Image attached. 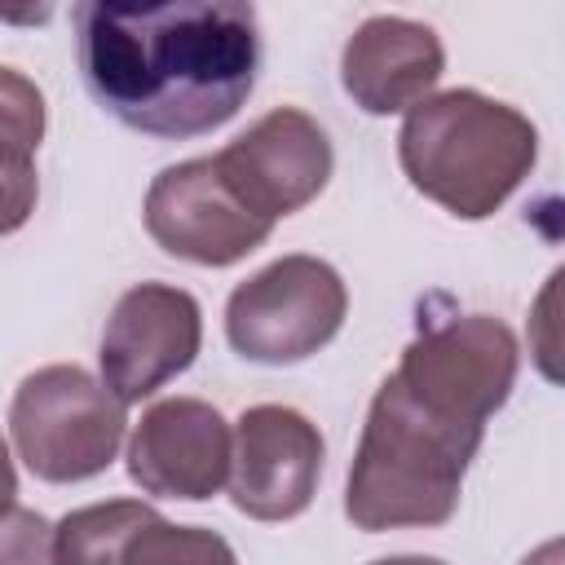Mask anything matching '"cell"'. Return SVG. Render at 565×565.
Wrapping results in <instances>:
<instances>
[{"label":"cell","mask_w":565,"mask_h":565,"mask_svg":"<svg viewBox=\"0 0 565 565\" xmlns=\"http://www.w3.org/2000/svg\"><path fill=\"white\" fill-rule=\"evenodd\" d=\"M349 313V291L335 265L318 256H278L238 282L225 300V340L260 366H296L327 349Z\"/></svg>","instance_id":"5b68a950"},{"label":"cell","mask_w":565,"mask_h":565,"mask_svg":"<svg viewBox=\"0 0 565 565\" xmlns=\"http://www.w3.org/2000/svg\"><path fill=\"white\" fill-rule=\"evenodd\" d=\"M203 344V313L185 287L137 282L128 287L102 327V384L124 402H146L168 380L190 371Z\"/></svg>","instance_id":"ba28073f"},{"label":"cell","mask_w":565,"mask_h":565,"mask_svg":"<svg viewBox=\"0 0 565 565\" xmlns=\"http://www.w3.org/2000/svg\"><path fill=\"white\" fill-rule=\"evenodd\" d=\"M234 428L203 397L154 402L128 437V477L159 499L203 503L225 490Z\"/></svg>","instance_id":"8fae6325"},{"label":"cell","mask_w":565,"mask_h":565,"mask_svg":"<svg viewBox=\"0 0 565 565\" xmlns=\"http://www.w3.org/2000/svg\"><path fill=\"white\" fill-rule=\"evenodd\" d=\"M18 508V472H13V459H9V446L0 437V516H9Z\"/></svg>","instance_id":"e0dca14e"},{"label":"cell","mask_w":565,"mask_h":565,"mask_svg":"<svg viewBox=\"0 0 565 565\" xmlns=\"http://www.w3.org/2000/svg\"><path fill=\"white\" fill-rule=\"evenodd\" d=\"M212 159L230 190L265 221H282L313 203L335 168L327 128L300 106H274Z\"/></svg>","instance_id":"30bf717a"},{"label":"cell","mask_w":565,"mask_h":565,"mask_svg":"<svg viewBox=\"0 0 565 565\" xmlns=\"http://www.w3.org/2000/svg\"><path fill=\"white\" fill-rule=\"evenodd\" d=\"M0 565H57L53 521H44L35 508H13L0 516Z\"/></svg>","instance_id":"2e32d148"},{"label":"cell","mask_w":565,"mask_h":565,"mask_svg":"<svg viewBox=\"0 0 565 565\" xmlns=\"http://www.w3.org/2000/svg\"><path fill=\"white\" fill-rule=\"evenodd\" d=\"M446 71V49L428 22L375 13L340 53V84L366 115H402L433 97Z\"/></svg>","instance_id":"7c38bea8"},{"label":"cell","mask_w":565,"mask_h":565,"mask_svg":"<svg viewBox=\"0 0 565 565\" xmlns=\"http://www.w3.org/2000/svg\"><path fill=\"white\" fill-rule=\"evenodd\" d=\"M481 437L486 428L428 411L388 375L371 397L349 463L344 516L366 534L446 525Z\"/></svg>","instance_id":"7a4b0ae2"},{"label":"cell","mask_w":565,"mask_h":565,"mask_svg":"<svg viewBox=\"0 0 565 565\" xmlns=\"http://www.w3.org/2000/svg\"><path fill=\"white\" fill-rule=\"evenodd\" d=\"M406 181L459 221L494 216L539 163V128L477 88H446L406 110L397 132Z\"/></svg>","instance_id":"3957f363"},{"label":"cell","mask_w":565,"mask_h":565,"mask_svg":"<svg viewBox=\"0 0 565 565\" xmlns=\"http://www.w3.org/2000/svg\"><path fill=\"white\" fill-rule=\"evenodd\" d=\"M128 406L84 366L53 362L31 371L9 406V433L31 477L71 486L106 472L124 446Z\"/></svg>","instance_id":"277c9868"},{"label":"cell","mask_w":565,"mask_h":565,"mask_svg":"<svg viewBox=\"0 0 565 565\" xmlns=\"http://www.w3.org/2000/svg\"><path fill=\"white\" fill-rule=\"evenodd\" d=\"M371 565H446L437 556H384V561H371Z\"/></svg>","instance_id":"d6986e66"},{"label":"cell","mask_w":565,"mask_h":565,"mask_svg":"<svg viewBox=\"0 0 565 565\" xmlns=\"http://www.w3.org/2000/svg\"><path fill=\"white\" fill-rule=\"evenodd\" d=\"M119 565H238V556L216 530L172 525L168 516L150 512L128 539Z\"/></svg>","instance_id":"9a60e30c"},{"label":"cell","mask_w":565,"mask_h":565,"mask_svg":"<svg viewBox=\"0 0 565 565\" xmlns=\"http://www.w3.org/2000/svg\"><path fill=\"white\" fill-rule=\"evenodd\" d=\"M521 565H561V543H556V539H552V543H543V547H539L534 556H525Z\"/></svg>","instance_id":"ac0fdd59"},{"label":"cell","mask_w":565,"mask_h":565,"mask_svg":"<svg viewBox=\"0 0 565 565\" xmlns=\"http://www.w3.org/2000/svg\"><path fill=\"white\" fill-rule=\"evenodd\" d=\"M44 93L13 66H0V238L22 230L40 199L35 150L44 141Z\"/></svg>","instance_id":"4fadbf2b"},{"label":"cell","mask_w":565,"mask_h":565,"mask_svg":"<svg viewBox=\"0 0 565 565\" xmlns=\"http://www.w3.org/2000/svg\"><path fill=\"white\" fill-rule=\"evenodd\" d=\"M327 441L309 415L296 406L260 402L247 406L234 424L230 459V499L252 521H291L300 516L322 481Z\"/></svg>","instance_id":"9c48e42d"},{"label":"cell","mask_w":565,"mask_h":565,"mask_svg":"<svg viewBox=\"0 0 565 565\" xmlns=\"http://www.w3.org/2000/svg\"><path fill=\"white\" fill-rule=\"evenodd\" d=\"M516 335L490 313L428 318L402 349L397 384L428 411L486 428V419L512 397L516 384Z\"/></svg>","instance_id":"8992f818"},{"label":"cell","mask_w":565,"mask_h":565,"mask_svg":"<svg viewBox=\"0 0 565 565\" xmlns=\"http://www.w3.org/2000/svg\"><path fill=\"white\" fill-rule=\"evenodd\" d=\"M154 508L141 499H106L66 512L53 525V561L57 565H119L128 539Z\"/></svg>","instance_id":"5bb4252c"},{"label":"cell","mask_w":565,"mask_h":565,"mask_svg":"<svg viewBox=\"0 0 565 565\" xmlns=\"http://www.w3.org/2000/svg\"><path fill=\"white\" fill-rule=\"evenodd\" d=\"M146 234L177 260L225 269L256 252L274 221L256 216L221 177L212 154L163 168L146 190Z\"/></svg>","instance_id":"52a82bcc"},{"label":"cell","mask_w":565,"mask_h":565,"mask_svg":"<svg viewBox=\"0 0 565 565\" xmlns=\"http://www.w3.org/2000/svg\"><path fill=\"white\" fill-rule=\"evenodd\" d=\"M75 57L93 102L124 128L190 141L225 128L256 88L252 4H75Z\"/></svg>","instance_id":"6da1fadb"}]
</instances>
